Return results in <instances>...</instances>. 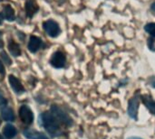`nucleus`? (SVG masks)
<instances>
[{
	"mask_svg": "<svg viewBox=\"0 0 155 139\" xmlns=\"http://www.w3.org/2000/svg\"><path fill=\"white\" fill-rule=\"evenodd\" d=\"M41 123L45 128V129L52 136H55L59 134L60 122L53 115L52 112H44L41 115Z\"/></svg>",
	"mask_w": 155,
	"mask_h": 139,
	"instance_id": "1",
	"label": "nucleus"
},
{
	"mask_svg": "<svg viewBox=\"0 0 155 139\" xmlns=\"http://www.w3.org/2000/svg\"><path fill=\"white\" fill-rule=\"evenodd\" d=\"M51 112L53 113V115L58 119V121L65 126H71L73 121H72V118L59 107L57 106H53L51 108Z\"/></svg>",
	"mask_w": 155,
	"mask_h": 139,
	"instance_id": "2",
	"label": "nucleus"
},
{
	"mask_svg": "<svg viewBox=\"0 0 155 139\" xmlns=\"http://www.w3.org/2000/svg\"><path fill=\"white\" fill-rule=\"evenodd\" d=\"M43 27H44L45 33L51 37H57L61 33V29H60L59 24L54 20L45 21L43 24Z\"/></svg>",
	"mask_w": 155,
	"mask_h": 139,
	"instance_id": "3",
	"label": "nucleus"
},
{
	"mask_svg": "<svg viewBox=\"0 0 155 139\" xmlns=\"http://www.w3.org/2000/svg\"><path fill=\"white\" fill-rule=\"evenodd\" d=\"M139 97L137 95L134 96L130 100L128 104V115L134 118V120L138 119V109H139Z\"/></svg>",
	"mask_w": 155,
	"mask_h": 139,
	"instance_id": "4",
	"label": "nucleus"
},
{
	"mask_svg": "<svg viewBox=\"0 0 155 139\" xmlns=\"http://www.w3.org/2000/svg\"><path fill=\"white\" fill-rule=\"evenodd\" d=\"M19 118L25 125H31L34 120L33 111L27 106H22L19 109Z\"/></svg>",
	"mask_w": 155,
	"mask_h": 139,
	"instance_id": "5",
	"label": "nucleus"
},
{
	"mask_svg": "<svg viewBox=\"0 0 155 139\" xmlns=\"http://www.w3.org/2000/svg\"><path fill=\"white\" fill-rule=\"evenodd\" d=\"M65 62H66V58L65 55L62 52H55L53 55L52 58L50 60V63L53 67L56 68V69H61L64 68L65 65Z\"/></svg>",
	"mask_w": 155,
	"mask_h": 139,
	"instance_id": "6",
	"label": "nucleus"
},
{
	"mask_svg": "<svg viewBox=\"0 0 155 139\" xmlns=\"http://www.w3.org/2000/svg\"><path fill=\"white\" fill-rule=\"evenodd\" d=\"M25 9L26 15L29 18H32L39 10V5L35 0H26L25 4Z\"/></svg>",
	"mask_w": 155,
	"mask_h": 139,
	"instance_id": "7",
	"label": "nucleus"
},
{
	"mask_svg": "<svg viewBox=\"0 0 155 139\" xmlns=\"http://www.w3.org/2000/svg\"><path fill=\"white\" fill-rule=\"evenodd\" d=\"M8 81L10 84V87L12 88V90L15 92V93H23L25 91V88L22 84V82L20 81L19 79H17L15 76L14 75H9L8 77Z\"/></svg>",
	"mask_w": 155,
	"mask_h": 139,
	"instance_id": "8",
	"label": "nucleus"
},
{
	"mask_svg": "<svg viewBox=\"0 0 155 139\" xmlns=\"http://www.w3.org/2000/svg\"><path fill=\"white\" fill-rule=\"evenodd\" d=\"M42 44H43V42H42V40L39 37L32 35V36H30L27 48H28V50L31 52L35 53V52H36L42 47Z\"/></svg>",
	"mask_w": 155,
	"mask_h": 139,
	"instance_id": "9",
	"label": "nucleus"
},
{
	"mask_svg": "<svg viewBox=\"0 0 155 139\" xmlns=\"http://www.w3.org/2000/svg\"><path fill=\"white\" fill-rule=\"evenodd\" d=\"M141 99L148 110L155 116V101L153 100V98L150 95H142Z\"/></svg>",
	"mask_w": 155,
	"mask_h": 139,
	"instance_id": "10",
	"label": "nucleus"
},
{
	"mask_svg": "<svg viewBox=\"0 0 155 139\" xmlns=\"http://www.w3.org/2000/svg\"><path fill=\"white\" fill-rule=\"evenodd\" d=\"M24 136L27 139H48L43 133L32 129H26L24 131Z\"/></svg>",
	"mask_w": 155,
	"mask_h": 139,
	"instance_id": "11",
	"label": "nucleus"
},
{
	"mask_svg": "<svg viewBox=\"0 0 155 139\" xmlns=\"http://www.w3.org/2000/svg\"><path fill=\"white\" fill-rule=\"evenodd\" d=\"M3 134H4L5 137L6 139H12L16 136L17 130L13 125L7 124V125L5 126V128L3 129Z\"/></svg>",
	"mask_w": 155,
	"mask_h": 139,
	"instance_id": "12",
	"label": "nucleus"
},
{
	"mask_svg": "<svg viewBox=\"0 0 155 139\" xmlns=\"http://www.w3.org/2000/svg\"><path fill=\"white\" fill-rule=\"evenodd\" d=\"M8 50L11 52V54L15 57H18L21 55V48L19 46V44L15 42H14L13 40H10V42L8 43Z\"/></svg>",
	"mask_w": 155,
	"mask_h": 139,
	"instance_id": "13",
	"label": "nucleus"
},
{
	"mask_svg": "<svg viewBox=\"0 0 155 139\" xmlns=\"http://www.w3.org/2000/svg\"><path fill=\"white\" fill-rule=\"evenodd\" d=\"M1 116L2 118L5 121H14L15 120V115H14V111L12 109L10 108H4L1 111Z\"/></svg>",
	"mask_w": 155,
	"mask_h": 139,
	"instance_id": "14",
	"label": "nucleus"
},
{
	"mask_svg": "<svg viewBox=\"0 0 155 139\" xmlns=\"http://www.w3.org/2000/svg\"><path fill=\"white\" fill-rule=\"evenodd\" d=\"M3 14H4V17L8 21H14L15 20V10L10 5H6L4 7Z\"/></svg>",
	"mask_w": 155,
	"mask_h": 139,
	"instance_id": "15",
	"label": "nucleus"
},
{
	"mask_svg": "<svg viewBox=\"0 0 155 139\" xmlns=\"http://www.w3.org/2000/svg\"><path fill=\"white\" fill-rule=\"evenodd\" d=\"M144 30L150 33L153 37H155V23H149L144 26Z\"/></svg>",
	"mask_w": 155,
	"mask_h": 139,
	"instance_id": "16",
	"label": "nucleus"
},
{
	"mask_svg": "<svg viewBox=\"0 0 155 139\" xmlns=\"http://www.w3.org/2000/svg\"><path fill=\"white\" fill-rule=\"evenodd\" d=\"M1 57H2V58H3V60L5 62V63H7L8 65H10V64H11V62H11V59L8 57V55L6 54V52H1Z\"/></svg>",
	"mask_w": 155,
	"mask_h": 139,
	"instance_id": "17",
	"label": "nucleus"
},
{
	"mask_svg": "<svg viewBox=\"0 0 155 139\" xmlns=\"http://www.w3.org/2000/svg\"><path fill=\"white\" fill-rule=\"evenodd\" d=\"M148 46H149V48L151 49V50H153V51H154V41H153V39L152 38V39H149L148 40Z\"/></svg>",
	"mask_w": 155,
	"mask_h": 139,
	"instance_id": "18",
	"label": "nucleus"
},
{
	"mask_svg": "<svg viewBox=\"0 0 155 139\" xmlns=\"http://www.w3.org/2000/svg\"><path fill=\"white\" fill-rule=\"evenodd\" d=\"M7 104V100L0 94V106H5Z\"/></svg>",
	"mask_w": 155,
	"mask_h": 139,
	"instance_id": "19",
	"label": "nucleus"
},
{
	"mask_svg": "<svg viewBox=\"0 0 155 139\" xmlns=\"http://www.w3.org/2000/svg\"><path fill=\"white\" fill-rule=\"evenodd\" d=\"M0 74H5V67L3 65V62L0 61Z\"/></svg>",
	"mask_w": 155,
	"mask_h": 139,
	"instance_id": "20",
	"label": "nucleus"
},
{
	"mask_svg": "<svg viewBox=\"0 0 155 139\" xmlns=\"http://www.w3.org/2000/svg\"><path fill=\"white\" fill-rule=\"evenodd\" d=\"M3 46H4V41L2 38V33L0 32V48H3Z\"/></svg>",
	"mask_w": 155,
	"mask_h": 139,
	"instance_id": "21",
	"label": "nucleus"
},
{
	"mask_svg": "<svg viewBox=\"0 0 155 139\" xmlns=\"http://www.w3.org/2000/svg\"><path fill=\"white\" fill-rule=\"evenodd\" d=\"M3 20H4V17H3V14H0V24H3Z\"/></svg>",
	"mask_w": 155,
	"mask_h": 139,
	"instance_id": "22",
	"label": "nucleus"
},
{
	"mask_svg": "<svg viewBox=\"0 0 155 139\" xmlns=\"http://www.w3.org/2000/svg\"><path fill=\"white\" fill-rule=\"evenodd\" d=\"M151 8H152V10L153 11V12H155V2L152 5V6H151Z\"/></svg>",
	"mask_w": 155,
	"mask_h": 139,
	"instance_id": "23",
	"label": "nucleus"
},
{
	"mask_svg": "<svg viewBox=\"0 0 155 139\" xmlns=\"http://www.w3.org/2000/svg\"><path fill=\"white\" fill-rule=\"evenodd\" d=\"M128 139H142V138H140V137H130V138H128Z\"/></svg>",
	"mask_w": 155,
	"mask_h": 139,
	"instance_id": "24",
	"label": "nucleus"
},
{
	"mask_svg": "<svg viewBox=\"0 0 155 139\" xmlns=\"http://www.w3.org/2000/svg\"><path fill=\"white\" fill-rule=\"evenodd\" d=\"M0 139H4V138H3V137H2L1 135H0Z\"/></svg>",
	"mask_w": 155,
	"mask_h": 139,
	"instance_id": "25",
	"label": "nucleus"
}]
</instances>
